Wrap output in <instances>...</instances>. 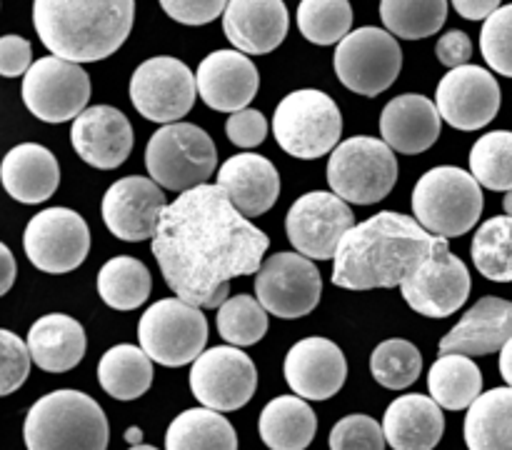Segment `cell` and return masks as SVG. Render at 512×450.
Listing matches in <instances>:
<instances>
[{"instance_id":"obj_1","label":"cell","mask_w":512,"mask_h":450,"mask_svg":"<svg viewBox=\"0 0 512 450\" xmlns=\"http://www.w3.org/2000/svg\"><path fill=\"white\" fill-rule=\"evenodd\" d=\"M270 238L240 213L218 183L180 193L163 210L153 255L165 283L198 308H220L230 280L255 275Z\"/></svg>"},{"instance_id":"obj_2","label":"cell","mask_w":512,"mask_h":450,"mask_svg":"<svg viewBox=\"0 0 512 450\" xmlns=\"http://www.w3.org/2000/svg\"><path fill=\"white\" fill-rule=\"evenodd\" d=\"M435 235L393 210L355 223L333 258V283L345 290L395 288L430 255Z\"/></svg>"},{"instance_id":"obj_3","label":"cell","mask_w":512,"mask_h":450,"mask_svg":"<svg viewBox=\"0 0 512 450\" xmlns=\"http://www.w3.org/2000/svg\"><path fill=\"white\" fill-rule=\"evenodd\" d=\"M135 0H33L40 43L73 63L110 58L128 40Z\"/></svg>"},{"instance_id":"obj_4","label":"cell","mask_w":512,"mask_h":450,"mask_svg":"<svg viewBox=\"0 0 512 450\" xmlns=\"http://www.w3.org/2000/svg\"><path fill=\"white\" fill-rule=\"evenodd\" d=\"M28 450H108L110 428L98 400L80 390H53L25 415Z\"/></svg>"},{"instance_id":"obj_5","label":"cell","mask_w":512,"mask_h":450,"mask_svg":"<svg viewBox=\"0 0 512 450\" xmlns=\"http://www.w3.org/2000/svg\"><path fill=\"white\" fill-rule=\"evenodd\" d=\"M483 190L473 173L455 165L428 170L413 188L415 220L443 238H460L483 215Z\"/></svg>"},{"instance_id":"obj_6","label":"cell","mask_w":512,"mask_h":450,"mask_svg":"<svg viewBox=\"0 0 512 450\" xmlns=\"http://www.w3.org/2000/svg\"><path fill=\"white\" fill-rule=\"evenodd\" d=\"M273 133L280 148L293 158H323L338 148L343 115L338 103L323 90H295L275 108Z\"/></svg>"},{"instance_id":"obj_7","label":"cell","mask_w":512,"mask_h":450,"mask_svg":"<svg viewBox=\"0 0 512 450\" xmlns=\"http://www.w3.org/2000/svg\"><path fill=\"white\" fill-rule=\"evenodd\" d=\"M218 165L213 138L193 123H168L145 148V168L160 188L185 193L203 185Z\"/></svg>"},{"instance_id":"obj_8","label":"cell","mask_w":512,"mask_h":450,"mask_svg":"<svg viewBox=\"0 0 512 450\" xmlns=\"http://www.w3.org/2000/svg\"><path fill=\"white\" fill-rule=\"evenodd\" d=\"M398 180V160L385 140L355 135L330 153L328 183L333 193L355 205H375L388 198Z\"/></svg>"},{"instance_id":"obj_9","label":"cell","mask_w":512,"mask_h":450,"mask_svg":"<svg viewBox=\"0 0 512 450\" xmlns=\"http://www.w3.org/2000/svg\"><path fill=\"white\" fill-rule=\"evenodd\" d=\"M140 348L153 363L183 368L203 355L208 343V320L198 305L183 298H163L150 305L138 323Z\"/></svg>"},{"instance_id":"obj_10","label":"cell","mask_w":512,"mask_h":450,"mask_svg":"<svg viewBox=\"0 0 512 450\" xmlns=\"http://www.w3.org/2000/svg\"><path fill=\"white\" fill-rule=\"evenodd\" d=\"M333 65L345 88L365 98H375L398 80L403 68V50L390 30L368 25L340 40Z\"/></svg>"},{"instance_id":"obj_11","label":"cell","mask_w":512,"mask_h":450,"mask_svg":"<svg viewBox=\"0 0 512 450\" xmlns=\"http://www.w3.org/2000/svg\"><path fill=\"white\" fill-rule=\"evenodd\" d=\"M470 270L455 253H450L448 238L435 235V245L425 260H420L418 268L403 280L400 293L405 303L415 313L425 318H448L455 310H460L468 300Z\"/></svg>"},{"instance_id":"obj_12","label":"cell","mask_w":512,"mask_h":450,"mask_svg":"<svg viewBox=\"0 0 512 450\" xmlns=\"http://www.w3.org/2000/svg\"><path fill=\"white\" fill-rule=\"evenodd\" d=\"M25 108L43 123H68L90 100V78L80 63L48 55L30 65L23 78Z\"/></svg>"},{"instance_id":"obj_13","label":"cell","mask_w":512,"mask_h":450,"mask_svg":"<svg viewBox=\"0 0 512 450\" xmlns=\"http://www.w3.org/2000/svg\"><path fill=\"white\" fill-rule=\"evenodd\" d=\"M198 80L178 58L158 55L135 68L130 78V100L143 118L153 123H178L193 110Z\"/></svg>"},{"instance_id":"obj_14","label":"cell","mask_w":512,"mask_h":450,"mask_svg":"<svg viewBox=\"0 0 512 450\" xmlns=\"http://www.w3.org/2000/svg\"><path fill=\"white\" fill-rule=\"evenodd\" d=\"M23 248L30 263L50 275L80 268L90 250V228L70 208H45L28 223Z\"/></svg>"},{"instance_id":"obj_15","label":"cell","mask_w":512,"mask_h":450,"mask_svg":"<svg viewBox=\"0 0 512 450\" xmlns=\"http://www.w3.org/2000/svg\"><path fill=\"white\" fill-rule=\"evenodd\" d=\"M355 225V215L348 200L338 193L313 190L290 205L285 230L298 253L310 260H330L338 253L340 240Z\"/></svg>"},{"instance_id":"obj_16","label":"cell","mask_w":512,"mask_h":450,"mask_svg":"<svg viewBox=\"0 0 512 450\" xmlns=\"http://www.w3.org/2000/svg\"><path fill=\"white\" fill-rule=\"evenodd\" d=\"M255 295L278 318H303L320 303L323 278L308 255L275 253L255 273Z\"/></svg>"},{"instance_id":"obj_17","label":"cell","mask_w":512,"mask_h":450,"mask_svg":"<svg viewBox=\"0 0 512 450\" xmlns=\"http://www.w3.org/2000/svg\"><path fill=\"white\" fill-rule=\"evenodd\" d=\"M258 388L255 363L238 345H218L200 355L190 368V390L205 408L230 413L250 403Z\"/></svg>"},{"instance_id":"obj_18","label":"cell","mask_w":512,"mask_h":450,"mask_svg":"<svg viewBox=\"0 0 512 450\" xmlns=\"http://www.w3.org/2000/svg\"><path fill=\"white\" fill-rule=\"evenodd\" d=\"M503 103L500 83L480 65H460L445 73L435 90V105L445 123L458 130H480L495 120Z\"/></svg>"},{"instance_id":"obj_19","label":"cell","mask_w":512,"mask_h":450,"mask_svg":"<svg viewBox=\"0 0 512 450\" xmlns=\"http://www.w3.org/2000/svg\"><path fill=\"white\" fill-rule=\"evenodd\" d=\"M168 208L160 185L153 178L128 175L105 190L103 220L115 238L125 243L153 240L158 233L163 210Z\"/></svg>"},{"instance_id":"obj_20","label":"cell","mask_w":512,"mask_h":450,"mask_svg":"<svg viewBox=\"0 0 512 450\" xmlns=\"http://www.w3.org/2000/svg\"><path fill=\"white\" fill-rule=\"evenodd\" d=\"M348 360L328 338H305L285 355V380L305 400H328L345 385Z\"/></svg>"},{"instance_id":"obj_21","label":"cell","mask_w":512,"mask_h":450,"mask_svg":"<svg viewBox=\"0 0 512 450\" xmlns=\"http://www.w3.org/2000/svg\"><path fill=\"white\" fill-rule=\"evenodd\" d=\"M198 93L208 108L220 113H238L248 108L260 88V73L243 50H215L200 60Z\"/></svg>"},{"instance_id":"obj_22","label":"cell","mask_w":512,"mask_h":450,"mask_svg":"<svg viewBox=\"0 0 512 450\" xmlns=\"http://www.w3.org/2000/svg\"><path fill=\"white\" fill-rule=\"evenodd\" d=\"M70 143L80 160L98 170H113L123 165L133 150V128L113 105H93L73 120Z\"/></svg>"},{"instance_id":"obj_23","label":"cell","mask_w":512,"mask_h":450,"mask_svg":"<svg viewBox=\"0 0 512 450\" xmlns=\"http://www.w3.org/2000/svg\"><path fill=\"white\" fill-rule=\"evenodd\" d=\"M288 25L283 0H230L223 13L225 38L248 55L273 53L288 35Z\"/></svg>"},{"instance_id":"obj_24","label":"cell","mask_w":512,"mask_h":450,"mask_svg":"<svg viewBox=\"0 0 512 450\" xmlns=\"http://www.w3.org/2000/svg\"><path fill=\"white\" fill-rule=\"evenodd\" d=\"M440 115L438 105L425 95L405 93L390 100L380 115V133L393 150L403 155H418L433 148L440 138Z\"/></svg>"},{"instance_id":"obj_25","label":"cell","mask_w":512,"mask_h":450,"mask_svg":"<svg viewBox=\"0 0 512 450\" xmlns=\"http://www.w3.org/2000/svg\"><path fill=\"white\" fill-rule=\"evenodd\" d=\"M512 338V303L485 295L463 315L458 325L440 340V353L490 355L503 350Z\"/></svg>"},{"instance_id":"obj_26","label":"cell","mask_w":512,"mask_h":450,"mask_svg":"<svg viewBox=\"0 0 512 450\" xmlns=\"http://www.w3.org/2000/svg\"><path fill=\"white\" fill-rule=\"evenodd\" d=\"M218 185L248 218L268 213L280 198L278 170L268 158L255 153H238L225 160L218 170Z\"/></svg>"},{"instance_id":"obj_27","label":"cell","mask_w":512,"mask_h":450,"mask_svg":"<svg viewBox=\"0 0 512 450\" xmlns=\"http://www.w3.org/2000/svg\"><path fill=\"white\" fill-rule=\"evenodd\" d=\"M383 430L393 450H433L445 433L443 405L433 395H400L385 410Z\"/></svg>"},{"instance_id":"obj_28","label":"cell","mask_w":512,"mask_h":450,"mask_svg":"<svg viewBox=\"0 0 512 450\" xmlns=\"http://www.w3.org/2000/svg\"><path fill=\"white\" fill-rule=\"evenodd\" d=\"M0 178L10 198L25 205H38L53 198L58 190L60 165L45 145L20 143L5 155Z\"/></svg>"},{"instance_id":"obj_29","label":"cell","mask_w":512,"mask_h":450,"mask_svg":"<svg viewBox=\"0 0 512 450\" xmlns=\"http://www.w3.org/2000/svg\"><path fill=\"white\" fill-rule=\"evenodd\" d=\"M28 348L33 363L45 373H65L83 360L88 340L85 328L65 313H50L35 320L28 330Z\"/></svg>"},{"instance_id":"obj_30","label":"cell","mask_w":512,"mask_h":450,"mask_svg":"<svg viewBox=\"0 0 512 450\" xmlns=\"http://www.w3.org/2000/svg\"><path fill=\"white\" fill-rule=\"evenodd\" d=\"M258 430L270 450H305L313 443L318 420L305 398L278 395L260 413Z\"/></svg>"},{"instance_id":"obj_31","label":"cell","mask_w":512,"mask_h":450,"mask_svg":"<svg viewBox=\"0 0 512 450\" xmlns=\"http://www.w3.org/2000/svg\"><path fill=\"white\" fill-rule=\"evenodd\" d=\"M468 450H512V385L480 395L465 418Z\"/></svg>"},{"instance_id":"obj_32","label":"cell","mask_w":512,"mask_h":450,"mask_svg":"<svg viewBox=\"0 0 512 450\" xmlns=\"http://www.w3.org/2000/svg\"><path fill=\"white\" fill-rule=\"evenodd\" d=\"M165 450H238V435L220 410L188 408L168 425Z\"/></svg>"},{"instance_id":"obj_33","label":"cell","mask_w":512,"mask_h":450,"mask_svg":"<svg viewBox=\"0 0 512 450\" xmlns=\"http://www.w3.org/2000/svg\"><path fill=\"white\" fill-rule=\"evenodd\" d=\"M100 388L115 400H135L153 383V360L138 345H113L98 363Z\"/></svg>"},{"instance_id":"obj_34","label":"cell","mask_w":512,"mask_h":450,"mask_svg":"<svg viewBox=\"0 0 512 450\" xmlns=\"http://www.w3.org/2000/svg\"><path fill=\"white\" fill-rule=\"evenodd\" d=\"M428 388L445 410H465L483 395V373L470 355L440 353L428 373Z\"/></svg>"},{"instance_id":"obj_35","label":"cell","mask_w":512,"mask_h":450,"mask_svg":"<svg viewBox=\"0 0 512 450\" xmlns=\"http://www.w3.org/2000/svg\"><path fill=\"white\" fill-rule=\"evenodd\" d=\"M150 290V270L133 255H115L98 273L100 300L115 310L140 308L150 298Z\"/></svg>"},{"instance_id":"obj_36","label":"cell","mask_w":512,"mask_h":450,"mask_svg":"<svg viewBox=\"0 0 512 450\" xmlns=\"http://www.w3.org/2000/svg\"><path fill=\"white\" fill-rule=\"evenodd\" d=\"M380 20L403 40H423L448 20V0H380Z\"/></svg>"},{"instance_id":"obj_37","label":"cell","mask_w":512,"mask_h":450,"mask_svg":"<svg viewBox=\"0 0 512 450\" xmlns=\"http://www.w3.org/2000/svg\"><path fill=\"white\" fill-rule=\"evenodd\" d=\"M475 268L493 283H512V215L485 220L470 245Z\"/></svg>"},{"instance_id":"obj_38","label":"cell","mask_w":512,"mask_h":450,"mask_svg":"<svg viewBox=\"0 0 512 450\" xmlns=\"http://www.w3.org/2000/svg\"><path fill=\"white\" fill-rule=\"evenodd\" d=\"M218 333L230 345L248 348L268 333V310L253 295H235L218 308Z\"/></svg>"},{"instance_id":"obj_39","label":"cell","mask_w":512,"mask_h":450,"mask_svg":"<svg viewBox=\"0 0 512 450\" xmlns=\"http://www.w3.org/2000/svg\"><path fill=\"white\" fill-rule=\"evenodd\" d=\"M353 8L348 0H300L298 28L313 45H335L350 33Z\"/></svg>"},{"instance_id":"obj_40","label":"cell","mask_w":512,"mask_h":450,"mask_svg":"<svg viewBox=\"0 0 512 450\" xmlns=\"http://www.w3.org/2000/svg\"><path fill=\"white\" fill-rule=\"evenodd\" d=\"M370 373L383 388H410L423 373V355L410 340H383L370 355Z\"/></svg>"},{"instance_id":"obj_41","label":"cell","mask_w":512,"mask_h":450,"mask_svg":"<svg viewBox=\"0 0 512 450\" xmlns=\"http://www.w3.org/2000/svg\"><path fill=\"white\" fill-rule=\"evenodd\" d=\"M470 173L488 190H512V133H485L470 150Z\"/></svg>"},{"instance_id":"obj_42","label":"cell","mask_w":512,"mask_h":450,"mask_svg":"<svg viewBox=\"0 0 512 450\" xmlns=\"http://www.w3.org/2000/svg\"><path fill=\"white\" fill-rule=\"evenodd\" d=\"M480 50L495 73L512 78V3L500 5L480 30Z\"/></svg>"},{"instance_id":"obj_43","label":"cell","mask_w":512,"mask_h":450,"mask_svg":"<svg viewBox=\"0 0 512 450\" xmlns=\"http://www.w3.org/2000/svg\"><path fill=\"white\" fill-rule=\"evenodd\" d=\"M385 430L370 415H348L330 430V450H385Z\"/></svg>"},{"instance_id":"obj_44","label":"cell","mask_w":512,"mask_h":450,"mask_svg":"<svg viewBox=\"0 0 512 450\" xmlns=\"http://www.w3.org/2000/svg\"><path fill=\"white\" fill-rule=\"evenodd\" d=\"M0 350H3L0 393L10 395L13 390H18L20 385L28 380L33 355H30L28 343H23V340H20L15 333H10V330H0Z\"/></svg>"},{"instance_id":"obj_45","label":"cell","mask_w":512,"mask_h":450,"mask_svg":"<svg viewBox=\"0 0 512 450\" xmlns=\"http://www.w3.org/2000/svg\"><path fill=\"white\" fill-rule=\"evenodd\" d=\"M230 0H160V8L168 18L183 25H205L213 23L225 13Z\"/></svg>"},{"instance_id":"obj_46","label":"cell","mask_w":512,"mask_h":450,"mask_svg":"<svg viewBox=\"0 0 512 450\" xmlns=\"http://www.w3.org/2000/svg\"><path fill=\"white\" fill-rule=\"evenodd\" d=\"M225 133H228L230 143L238 148H255L268 135V120L260 110L243 108L238 113H230L228 123H225Z\"/></svg>"},{"instance_id":"obj_47","label":"cell","mask_w":512,"mask_h":450,"mask_svg":"<svg viewBox=\"0 0 512 450\" xmlns=\"http://www.w3.org/2000/svg\"><path fill=\"white\" fill-rule=\"evenodd\" d=\"M33 48L20 35H5L0 40V75L3 78H18L25 75L33 65Z\"/></svg>"},{"instance_id":"obj_48","label":"cell","mask_w":512,"mask_h":450,"mask_svg":"<svg viewBox=\"0 0 512 450\" xmlns=\"http://www.w3.org/2000/svg\"><path fill=\"white\" fill-rule=\"evenodd\" d=\"M435 55H438L445 68H460V65H468V60L473 58V43H470L468 33H463V30H450L438 40Z\"/></svg>"},{"instance_id":"obj_49","label":"cell","mask_w":512,"mask_h":450,"mask_svg":"<svg viewBox=\"0 0 512 450\" xmlns=\"http://www.w3.org/2000/svg\"><path fill=\"white\" fill-rule=\"evenodd\" d=\"M465 20H488L500 8V0H450Z\"/></svg>"},{"instance_id":"obj_50","label":"cell","mask_w":512,"mask_h":450,"mask_svg":"<svg viewBox=\"0 0 512 450\" xmlns=\"http://www.w3.org/2000/svg\"><path fill=\"white\" fill-rule=\"evenodd\" d=\"M0 253H3V265H5V275H3V283H0V293H8L10 285L15 280V260L13 253H10L8 245H0Z\"/></svg>"},{"instance_id":"obj_51","label":"cell","mask_w":512,"mask_h":450,"mask_svg":"<svg viewBox=\"0 0 512 450\" xmlns=\"http://www.w3.org/2000/svg\"><path fill=\"white\" fill-rule=\"evenodd\" d=\"M500 375H503L505 383L512 385V338L500 350Z\"/></svg>"},{"instance_id":"obj_52","label":"cell","mask_w":512,"mask_h":450,"mask_svg":"<svg viewBox=\"0 0 512 450\" xmlns=\"http://www.w3.org/2000/svg\"><path fill=\"white\" fill-rule=\"evenodd\" d=\"M128 440H130V443H135V445H138L140 440H143V433H140L138 428H130V430H128Z\"/></svg>"},{"instance_id":"obj_53","label":"cell","mask_w":512,"mask_h":450,"mask_svg":"<svg viewBox=\"0 0 512 450\" xmlns=\"http://www.w3.org/2000/svg\"><path fill=\"white\" fill-rule=\"evenodd\" d=\"M503 208H505V213H508V215H512V190H508V193H505V200H503Z\"/></svg>"},{"instance_id":"obj_54","label":"cell","mask_w":512,"mask_h":450,"mask_svg":"<svg viewBox=\"0 0 512 450\" xmlns=\"http://www.w3.org/2000/svg\"><path fill=\"white\" fill-rule=\"evenodd\" d=\"M130 450H158V448H153V445H133Z\"/></svg>"}]
</instances>
